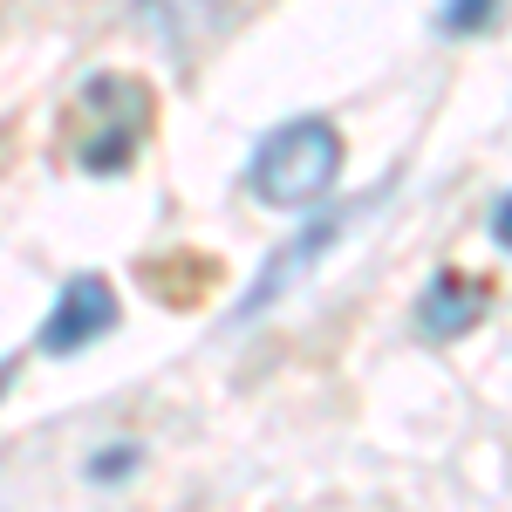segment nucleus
Returning <instances> with one entry per match:
<instances>
[{
  "label": "nucleus",
  "mask_w": 512,
  "mask_h": 512,
  "mask_svg": "<svg viewBox=\"0 0 512 512\" xmlns=\"http://www.w3.org/2000/svg\"><path fill=\"white\" fill-rule=\"evenodd\" d=\"M478 308H485V294L465 287V274H437L424 308H417V321H424V335H458V328L478 321Z\"/></svg>",
  "instance_id": "nucleus-4"
},
{
  "label": "nucleus",
  "mask_w": 512,
  "mask_h": 512,
  "mask_svg": "<svg viewBox=\"0 0 512 512\" xmlns=\"http://www.w3.org/2000/svg\"><path fill=\"white\" fill-rule=\"evenodd\" d=\"M492 239H499V246H506V253H512V198H506V205H499V212H492Z\"/></svg>",
  "instance_id": "nucleus-6"
},
{
  "label": "nucleus",
  "mask_w": 512,
  "mask_h": 512,
  "mask_svg": "<svg viewBox=\"0 0 512 512\" xmlns=\"http://www.w3.org/2000/svg\"><path fill=\"white\" fill-rule=\"evenodd\" d=\"M485 21V0H458L451 14H444V28H478Z\"/></svg>",
  "instance_id": "nucleus-5"
},
{
  "label": "nucleus",
  "mask_w": 512,
  "mask_h": 512,
  "mask_svg": "<svg viewBox=\"0 0 512 512\" xmlns=\"http://www.w3.org/2000/svg\"><path fill=\"white\" fill-rule=\"evenodd\" d=\"M110 321H117V294H110V280L82 274V280H69L62 301L48 308V321H41V349L69 355V349H82V342H96Z\"/></svg>",
  "instance_id": "nucleus-2"
},
{
  "label": "nucleus",
  "mask_w": 512,
  "mask_h": 512,
  "mask_svg": "<svg viewBox=\"0 0 512 512\" xmlns=\"http://www.w3.org/2000/svg\"><path fill=\"white\" fill-rule=\"evenodd\" d=\"M335 178H342V137H335V123H321V117L280 123L274 137L253 151V192L267 205H287V212L315 205Z\"/></svg>",
  "instance_id": "nucleus-1"
},
{
  "label": "nucleus",
  "mask_w": 512,
  "mask_h": 512,
  "mask_svg": "<svg viewBox=\"0 0 512 512\" xmlns=\"http://www.w3.org/2000/svg\"><path fill=\"white\" fill-rule=\"evenodd\" d=\"M349 219H355V212H321L315 226H308V239L280 246L274 260H267V280H260L253 294H246V308H267V301H274V294H280V287H287L294 274H308V267H315V253L328 246V239H342V226H349ZM246 308H239V315H246Z\"/></svg>",
  "instance_id": "nucleus-3"
}]
</instances>
